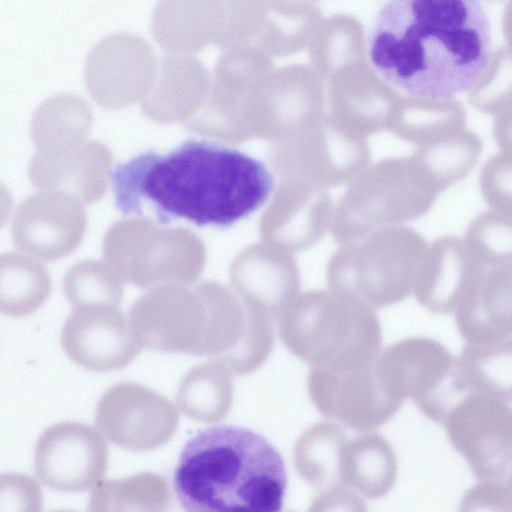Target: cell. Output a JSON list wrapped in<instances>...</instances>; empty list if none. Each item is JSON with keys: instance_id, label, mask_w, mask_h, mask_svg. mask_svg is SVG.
<instances>
[{"instance_id": "3", "label": "cell", "mask_w": 512, "mask_h": 512, "mask_svg": "<svg viewBox=\"0 0 512 512\" xmlns=\"http://www.w3.org/2000/svg\"><path fill=\"white\" fill-rule=\"evenodd\" d=\"M286 485L276 448L261 434L234 425L193 435L173 475L177 499L191 512H278Z\"/></svg>"}, {"instance_id": "32", "label": "cell", "mask_w": 512, "mask_h": 512, "mask_svg": "<svg viewBox=\"0 0 512 512\" xmlns=\"http://www.w3.org/2000/svg\"><path fill=\"white\" fill-rule=\"evenodd\" d=\"M502 30L504 38L512 50V0H509L505 6L503 19H502Z\"/></svg>"}, {"instance_id": "25", "label": "cell", "mask_w": 512, "mask_h": 512, "mask_svg": "<svg viewBox=\"0 0 512 512\" xmlns=\"http://www.w3.org/2000/svg\"><path fill=\"white\" fill-rule=\"evenodd\" d=\"M470 104L493 117L512 107V50L492 52L483 73L468 91Z\"/></svg>"}, {"instance_id": "22", "label": "cell", "mask_w": 512, "mask_h": 512, "mask_svg": "<svg viewBox=\"0 0 512 512\" xmlns=\"http://www.w3.org/2000/svg\"><path fill=\"white\" fill-rule=\"evenodd\" d=\"M406 125L414 137L428 143L465 129L466 113L454 98L408 96L402 101Z\"/></svg>"}, {"instance_id": "8", "label": "cell", "mask_w": 512, "mask_h": 512, "mask_svg": "<svg viewBox=\"0 0 512 512\" xmlns=\"http://www.w3.org/2000/svg\"><path fill=\"white\" fill-rule=\"evenodd\" d=\"M206 322L207 311L188 291L176 288L157 289L141 297L132 306L129 319L142 347L199 356Z\"/></svg>"}, {"instance_id": "4", "label": "cell", "mask_w": 512, "mask_h": 512, "mask_svg": "<svg viewBox=\"0 0 512 512\" xmlns=\"http://www.w3.org/2000/svg\"><path fill=\"white\" fill-rule=\"evenodd\" d=\"M384 388L392 398L409 397L431 421L444 425L474 389L459 355L428 337L403 340L384 356Z\"/></svg>"}, {"instance_id": "20", "label": "cell", "mask_w": 512, "mask_h": 512, "mask_svg": "<svg viewBox=\"0 0 512 512\" xmlns=\"http://www.w3.org/2000/svg\"><path fill=\"white\" fill-rule=\"evenodd\" d=\"M167 480L142 472L122 480H100L93 488L89 511H164L170 504Z\"/></svg>"}, {"instance_id": "19", "label": "cell", "mask_w": 512, "mask_h": 512, "mask_svg": "<svg viewBox=\"0 0 512 512\" xmlns=\"http://www.w3.org/2000/svg\"><path fill=\"white\" fill-rule=\"evenodd\" d=\"M364 40L363 27L356 18L336 14L323 19L309 45L312 68L329 79L340 68L365 60Z\"/></svg>"}, {"instance_id": "17", "label": "cell", "mask_w": 512, "mask_h": 512, "mask_svg": "<svg viewBox=\"0 0 512 512\" xmlns=\"http://www.w3.org/2000/svg\"><path fill=\"white\" fill-rule=\"evenodd\" d=\"M208 84V73L195 57L164 55L158 60L153 92L146 107L156 113L188 109L202 98Z\"/></svg>"}, {"instance_id": "2", "label": "cell", "mask_w": 512, "mask_h": 512, "mask_svg": "<svg viewBox=\"0 0 512 512\" xmlns=\"http://www.w3.org/2000/svg\"><path fill=\"white\" fill-rule=\"evenodd\" d=\"M368 54L378 75L409 96L454 98L491 58L489 20L480 0H387Z\"/></svg>"}, {"instance_id": "29", "label": "cell", "mask_w": 512, "mask_h": 512, "mask_svg": "<svg viewBox=\"0 0 512 512\" xmlns=\"http://www.w3.org/2000/svg\"><path fill=\"white\" fill-rule=\"evenodd\" d=\"M458 510L512 512V495L507 480L476 478L460 497Z\"/></svg>"}, {"instance_id": "31", "label": "cell", "mask_w": 512, "mask_h": 512, "mask_svg": "<svg viewBox=\"0 0 512 512\" xmlns=\"http://www.w3.org/2000/svg\"><path fill=\"white\" fill-rule=\"evenodd\" d=\"M493 134L499 150L512 154V107L494 117Z\"/></svg>"}, {"instance_id": "9", "label": "cell", "mask_w": 512, "mask_h": 512, "mask_svg": "<svg viewBox=\"0 0 512 512\" xmlns=\"http://www.w3.org/2000/svg\"><path fill=\"white\" fill-rule=\"evenodd\" d=\"M158 61L150 45L130 33L99 40L85 63V81L101 104L120 105L135 100L154 83Z\"/></svg>"}, {"instance_id": "26", "label": "cell", "mask_w": 512, "mask_h": 512, "mask_svg": "<svg viewBox=\"0 0 512 512\" xmlns=\"http://www.w3.org/2000/svg\"><path fill=\"white\" fill-rule=\"evenodd\" d=\"M274 68L270 55L256 46L227 49L214 67V86L219 90H237L261 80Z\"/></svg>"}, {"instance_id": "15", "label": "cell", "mask_w": 512, "mask_h": 512, "mask_svg": "<svg viewBox=\"0 0 512 512\" xmlns=\"http://www.w3.org/2000/svg\"><path fill=\"white\" fill-rule=\"evenodd\" d=\"M228 366L219 361L199 364L180 382L176 402L188 418L213 423L225 417L232 402V380Z\"/></svg>"}, {"instance_id": "7", "label": "cell", "mask_w": 512, "mask_h": 512, "mask_svg": "<svg viewBox=\"0 0 512 512\" xmlns=\"http://www.w3.org/2000/svg\"><path fill=\"white\" fill-rule=\"evenodd\" d=\"M108 463V448L94 428L78 422L48 427L34 449V468L46 486L63 492L92 489Z\"/></svg>"}, {"instance_id": "21", "label": "cell", "mask_w": 512, "mask_h": 512, "mask_svg": "<svg viewBox=\"0 0 512 512\" xmlns=\"http://www.w3.org/2000/svg\"><path fill=\"white\" fill-rule=\"evenodd\" d=\"M459 357L474 391L512 404V337L464 343Z\"/></svg>"}, {"instance_id": "12", "label": "cell", "mask_w": 512, "mask_h": 512, "mask_svg": "<svg viewBox=\"0 0 512 512\" xmlns=\"http://www.w3.org/2000/svg\"><path fill=\"white\" fill-rule=\"evenodd\" d=\"M226 12L223 0H159L151 19V33L168 54L191 55L217 41Z\"/></svg>"}, {"instance_id": "33", "label": "cell", "mask_w": 512, "mask_h": 512, "mask_svg": "<svg viewBox=\"0 0 512 512\" xmlns=\"http://www.w3.org/2000/svg\"><path fill=\"white\" fill-rule=\"evenodd\" d=\"M506 480H507V483H508V486L510 488V492H511V495H512V470L508 474Z\"/></svg>"}, {"instance_id": "6", "label": "cell", "mask_w": 512, "mask_h": 512, "mask_svg": "<svg viewBox=\"0 0 512 512\" xmlns=\"http://www.w3.org/2000/svg\"><path fill=\"white\" fill-rule=\"evenodd\" d=\"M178 418L177 408L166 397L139 384L122 382L99 399L94 420L110 442L143 452L167 443Z\"/></svg>"}, {"instance_id": "23", "label": "cell", "mask_w": 512, "mask_h": 512, "mask_svg": "<svg viewBox=\"0 0 512 512\" xmlns=\"http://www.w3.org/2000/svg\"><path fill=\"white\" fill-rule=\"evenodd\" d=\"M327 423L314 426L299 440L296 447V462L299 473L312 485L321 487L341 479L340 466L344 433L331 426L328 440H325Z\"/></svg>"}, {"instance_id": "30", "label": "cell", "mask_w": 512, "mask_h": 512, "mask_svg": "<svg viewBox=\"0 0 512 512\" xmlns=\"http://www.w3.org/2000/svg\"><path fill=\"white\" fill-rule=\"evenodd\" d=\"M42 492L30 477L19 473L0 478V512H35L41 510Z\"/></svg>"}, {"instance_id": "1", "label": "cell", "mask_w": 512, "mask_h": 512, "mask_svg": "<svg viewBox=\"0 0 512 512\" xmlns=\"http://www.w3.org/2000/svg\"><path fill=\"white\" fill-rule=\"evenodd\" d=\"M116 208L159 224L186 220L229 227L258 210L273 190L264 163L237 149L190 139L167 153L141 152L109 173Z\"/></svg>"}, {"instance_id": "5", "label": "cell", "mask_w": 512, "mask_h": 512, "mask_svg": "<svg viewBox=\"0 0 512 512\" xmlns=\"http://www.w3.org/2000/svg\"><path fill=\"white\" fill-rule=\"evenodd\" d=\"M443 426L475 478H507L512 470L511 403L474 391Z\"/></svg>"}, {"instance_id": "14", "label": "cell", "mask_w": 512, "mask_h": 512, "mask_svg": "<svg viewBox=\"0 0 512 512\" xmlns=\"http://www.w3.org/2000/svg\"><path fill=\"white\" fill-rule=\"evenodd\" d=\"M322 21L321 11L307 1L269 0L255 46L271 57L289 56L309 47Z\"/></svg>"}, {"instance_id": "10", "label": "cell", "mask_w": 512, "mask_h": 512, "mask_svg": "<svg viewBox=\"0 0 512 512\" xmlns=\"http://www.w3.org/2000/svg\"><path fill=\"white\" fill-rule=\"evenodd\" d=\"M61 344L76 364L99 372L124 367L142 348L124 314L111 305L77 307L62 328Z\"/></svg>"}, {"instance_id": "18", "label": "cell", "mask_w": 512, "mask_h": 512, "mask_svg": "<svg viewBox=\"0 0 512 512\" xmlns=\"http://www.w3.org/2000/svg\"><path fill=\"white\" fill-rule=\"evenodd\" d=\"M397 475V462L388 443L377 435L354 439L343 448L341 479L368 497L387 493Z\"/></svg>"}, {"instance_id": "13", "label": "cell", "mask_w": 512, "mask_h": 512, "mask_svg": "<svg viewBox=\"0 0 512 512\" xmlns=\"http://www.w3.org/2000/svg\"><path fill=\"white\" fill-rule=\"evenodd\" d=\"M481 267L464 239L438 238L428 251L418 283L419 301L436 314H452Z\"/></svg>"}, {"instance_id": "28", "label": "cell", "mask_w": 512, "mask_h": 512, "mask_svg": "<svg viewBox=\"0 0 512 512\" xmlns=\"http://www.w3.org/2000/svg\"><path fill=\"white\" fill-rule=\"evenodd\" d=\"M481 195L489 209L512 216V154L499 152L484 165Z\"/></svg>"}, {"instance_id": "11", "label": "cell", "mask_w": 512, "mask_h": 512, "mask_svg": "<svg viewBox=\"0 0 512 512\" xmlns=\"http://www.w3.org/2000/svg\"><path fill=\"white\" fill-rule=\"evenodd\" d=\"M453 316L464 343L512 337V263L481 268Z\"/></svg>"}, {"instance_id": "34", "label": "cell", "mask_w": 512, "mask_h": 512, "mask_svg": "<svg viewBox=\"0 0 512 512\" xmlns=\"http://www.w3.org/2000/svg\"><path fill=\"white\" fill-rule=\"evenodd\" d=\"M300 1H307V2H309V1H314V0H300Z\"/></svg>"}, {"instance_id": "24", "label": "cell", "mask_w": 512, "mask_h": 512, "mask_svg": "<svg viewBox=\"0 0 512 512\" xmlns=\"http://www.w3.org/2000/svg\"><path fill=\"white\" fill-rule=\"evenodd\" d=\"M464 241L481 267L512 263V216L492 209L478 214Z\"/></svg>"}, {"instance_id": "27", "label": "cell", "mask_w": 512, "mask_h": 512, "mask_svg": "<svg viewBox=\"0 0 512 512\" xmlns=\"http://www.w3.org/2000/svg\"><path fill=\"white\" fill-rule=\"evenodd\" d=\"M225 26L215 44L222 49L249 45L266 21L269 0H223Z\"/></svg>"}, {"instance_id": "16", "label": "cell", "mask_w": 512, "mask_h": 512, "mask_svg": "<svg viewBox=\"0 0 512 512\" xmlns=\"http://www.w3.org/2000/svg\"><path fill=\"white\" fill-rule=\"evenodd\" d=\"M482 151L479 136L466 128L428 143L420 156L421 178L435 195L464 180Z\"/></svg>"}]
</instances>
